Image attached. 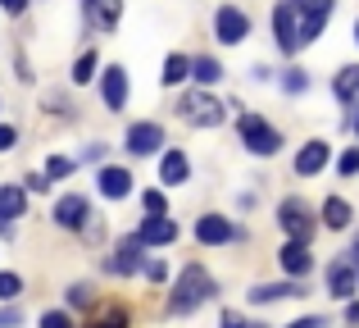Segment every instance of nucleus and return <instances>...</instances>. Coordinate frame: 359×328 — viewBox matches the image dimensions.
Wrapping results in <instances>:
<instances>
[{
    "mask_svg": "<svg viewBox=\"0 0 359 328\" xmlns=\"http://www.w3.org/2000/svg\"><path fill=\"white\" fill-rule=\"evenodd\" d=\"M210 296H214V278L205 274L201 265H187L182 274H177L173 292H168V315H191V310H201Z\"/></svg>",
    "mask_w": 359,
    "mask_h": 328,
    "instance_id": "obj_1",
    "label": "nucleus"
},
{
    "mask_svg": "<svg viewBox=\"0 0 359 328\" xmlns=\"http://www.w3.org/2000/svg\"><path fill=\"white\" fill-rule=\"evenodd\" d=\"M177 114L196 128H219L223 124V105L214 96H205V91H187V96L177 100Z\"/></svg>",
    "mask_w": 359,
    "mask_h": 328,
    "instance_id": "obj_2",
    "label": "nucleus"
},
{
    "mask_svg": "<svg viewBox=\"0 0 359 328\" xmlns=\"http://www.w3.org/2000/svg\"><path fill=\"white\" fill-rule=\"evenodd\" d=\"M241 142H245V151H255V155H278L282 133L273 124H264L259 114H241Z\"/></svg>",
    "mask_w": 359,
    "mask_h": 328,
    "instance_id": "obj_3",
    "label": "nucleus"
},
{
    "mask_svg": "<svg viewBox=\"0 0 359 328\" xmlns=\"http://www.w3.org/2000/svg\"><path fill=\"white\" fill-rule=\"evenodd\" d=\"M278 223L287 228L291 242H309L314 237V214H309V205L300 201V196H287V201L278 205Z\"/></svg>",
    "mask_w": 359,
    "mask_h": 328,
    "instance_id": "obj_4",
    "label": "nucleus"
},
{
    "mask_svg": "<svg viewBox=\"0 0 359 328\" xmlns=\"http://www.w3.org/2000/svg\"><path fill=\"white\" fill-rule=\"evenodd\" d=\"M291 9H296V18H300V46H309L323 32L327 14H332V0H291Z\"/></svg>",
    "mask_w": 359,
    "mask_h": 328,
    "instance_id": "obj_5",
    "label": "nucleus"
},
{
    "mask_svg": "<svg viewBox=\"0 0 359 328\" xmlns=\"http://www.w3.org/2000/svg\"><path fill=\"white\" fill-rule=\"evenodd\" d=\"M273 37H278L282 55L300 51V18H296V9H291V0H282V5L273 9Z\"/></svg>",
    "mask_w": 359,
    "mask_h": 328,
    "instance_id": "obj_6",
    "label": "nucleus"
},
{
    "mask_svg": "<svg viewBox=\"0 0 359 328\" xmlns=\"http://www.w3.org/2000/svg\"><path fill=\"white\" fill-rule=\"evenodd\" d=\"M214 32H219L223 46H241L245 37H250V18H245L237 5H223L219 14H214Z\"/></svg>",
    "mask_w": 359,
    "mask_h": 328,
    "instance_id": "obj_7",
    "label": "nucleus"
},
{
    "mask_svg": "<svg viewBox=\"0 0 359 328\" xmlns=\"http://www.w3.org/2000/svg\"><path fill=\"white\" fill-rule=\"evenodd\" d=\"M87 219H91V205H87V196H78V192H69V196H60L55 201V223L60 228H87Z\"/></svg>",
    "mask_w": 359,
    "mask_h": 328,
    "instance_id": "obj_8",
    "label": "nucleus"
},
{
    "mask_svg": "<svg viewBox=\"0 0 359 328\" xmlns=\"http://www.w3.org/2000/svg\"><path fill=\"white\" fill-rule=\"evenodd\" d=\"M82 14L96 32H114L123 18V0H82Z\"/></svg>",
    "mask_w": 359,
    "mask_h": 328,
    "instance_id": "obj_9",
    "label": "nucleus"
},
{
    "mask_svg": "<svg viewBox=\"0 0 359 328\" xmlns=\"http://www.w3.org/2000/svg\"><path fill=\"white\" fill-rule=\"evenodd\" d=\"M123 146H128L132 155H150V151H159V146H164V128L150 124V119H146V124H132Z\"/></svg>",
    "mask_w": 359,
    "mask_h": 328,
    "instance_id": "obj_10",
    "label": "nucleus"
},
{
    "mask_svg": "<svg viewBox=\"0 0 359 328\" xmlns=\"http://www.w3.org/2000/svg\"><path fill=\"white\" fill-rule=\"evenodd\" d=\"M237 237V228H232L223 214H201L196 219V242H205V247H223V242Z\"/></svg>",
    "mask_w": 359,
    "mask_h": 328,
    "instance_id": "obj_11",
    "label": "nucleus"
},
{
    "mask_svg": "<svg viewBox=\"0 0 359 328\" xmlns=\"http://www.w3.org/2000/svg\"><path fill=\"white\" fill-rule=\"evenodd\" d=\"M105 269H109V274H118V278L146 269V265H141V242H137V237H123L118 247H114V256L105 260Z\"/></svg>",
    "mask_w": 359,
    "mask_h": 328,
    "instance_id": "obj_12",
    "label": "nucleus"
},
{
    "mask_svg": "<svg viewBox=\"0 0 359 328\" xmlns=\"http://www.w3.org/2000/svg\"><path fill=\"white\" fill-rule=\"evenodd\" d=\"M173 237H177V223L164 219V214H146V223H141V232H137L141 247H168Z\"/></svg>",
    "mask_w": 359,
    "mask_h": 328,
    "instance_id": "obj_13",
    "label": "nucleus"
},
{
    "mask_svg": "<svg viewBox=\"0 0 359 328\" xmlns=\"http://www.w3.org/2000/svg\"><path fill=\"white\" fill-rule=\"evenodd\" d=\"M100 100H105L109 110L128 105V73H123L118 64H114V69H105V78H100Z\"/></svg>",
    "mask_w": 359,
    "mask_h": 328,
    "instance_id": "obj_14",
    "label": "nucleus"
},
{
    "mask_svg": "<svg viewBox=\"0 0 359 328\" xmlns=\"http://www.w3.org/2000/svg\"><path fill=\"white\" fill-rule=\"evenodd\" d=\"M359 287V274H355V265L351 260H337L332 269H327V292L337 296V301H346V296H351Z\"/></svg>",
    "mask_w": 359,
    "mask_h": 328,
    "instance_id": "obj_15",
    "label": "nucleus"
},
{
    "mask_svg": "<svg viewBox=\"0 0 359 328\" xmlns=\"http://www.w3.org/2000/svg\"><path fill=\"white\" fill-rule=\"evenodd\" d=\"M96 183H100V196H109V201H123V196L132 192V173H128V169H118V164H105Z\"/></svg>",
    "mask_w": 359,
    "mask_h": 328,
    "instance_id": "obj_16",
    "label": "nucleus"
},
{
    "mask_svg": "<svg viewBox=\"0 0 359 328\" xmlns=\"http://www.w3.org/2000/svg\"><path fill=\"white\" fill-rule=\"evenodd\" d=\"M187 178H191V160H187V151H164V160H159V183L182 187Z\"/></svg>",
    "mask_w": 359,
    "mask_h": 328,
    "instance_id": "obj_17",
    "label": "nucleus"
},
{
    "mask_svg": "<svg viewBox=\"0 0 359 328\" xmlns=\"http://www.w3.org/2000/svg\"><path fill=\"white\" fill-rule=\"evenodd\" d=\"M282 269H287L291 278H305L309 269H314V256H309L305 242H287V247H282Z\"/></svg>",
    "mask_w": 359,
    "mask_h": 328,
    "instance_id": "obj_18",
    "label": "nucleus"
},
{
    "mask_svg": "<svg viewBox=\"0 0 359 328\" xmlns=\"http://www.w3.org/2000/svg\"><path fill=\"white\" fill-rule=\"evenodd\" d=\"M323 164H327V142H309V146H300V155H296V173H300V178H314Z\"/></svg>",
    "mask_w": 359,
    "mask_h": 328,
    "instance_id": "obj_19",
    "label": "nucleus"
},
{
    "mask_svg": "<svg viewBox=\"0 0 359 328\" xmlns=\"http://www.w3.org/2000/svg\"><path fill=\"white\" fill-rule=\"evenodd\" d=\"M332 91H337V100H341V105H355L359 110V64H346V69L337 73Z\"/></svg>",
    "mask_w": 359,
    "mask_h": 328,
    "instance_id": "obj_20",
    "label": "nucleus"
},
{
    "mask_svg": "<svg viewBox=\"0 0 359 328\" xmlns=\"http://www.w3.org/2000/svg\"><path fill=\"white\" fill-rule=\"evenodd\" d=\"M282 296H305V287H300V283H259V287H250V301L255 306L282 301Z\"/></svg>",
    "mask_w": 359,
    "mask_h": 328,
    "instance_id": "obj_21",
    "label": "nucleus"
},
{
    "mask_svg": "<svg viewBox=\"0 0 359 328\" xmlns=\"http://www.w3.org/2000/svg\"><path fill=\"white\" fill-rule=\"evenodd\" d=\"M159 78H164V87H177L182 78H191V60H187V55H168Z\"/></svg>",
    "mask_w": 359,
    "mask_h": 328,
    "instance_id": "obj_22",
    "label": "nucleus"
},
{
    "mask_svg": "<svg viewBox=\"0 0 359 328\" xmlns=\"http://www.w3.org/2000/svg\"><path fill=\"white\" fill-rule=\"evenodd\" d=\"M323 223L327 228H346V223H351V205H346L341 196H327L323 201Z\"/></svg>",
    "mask_w": 359,
    "mask_h": 328,
    "instance_id": "obj_23",
    "label": "nucleus"
},
{
    "mask_svg": "<svg viewBox=\"0 0 359 328\" xmlns=\"http://www.w3.org/2000/svg\"><path fill=\"white\" fill-rule=\"evenodd\" d=\"M191 78L201 82V87H210V82H219V78H223L219 60H210V55H196V60H191Z\"/></svg>",
    "mask_w": 359,
    "mask_h": 328,
    "instance_id": "obj_24",
    "label": "nucleus"
},
{
    "mask_svg": "<svg viewBox=\"0 0 359 328\" xmlns=\"http://www.w3.org/2000/svg\"><path fill=\"white\" fill-rule=\"evenodd\" d=\"M87 328H128V310H123V306H100L96 320H91Z\"/></svg>",
    "mask_w": 359,
    "mask_h": 328,
    "instance_id": "obj_25",
    "label": "nucleus"
},
{
    "mask_svg": "<svg viewBox=\"0 0 359 328\" xmlns=\"http://www.w3.org/2000/svg\"><path fill=\"white\" fill-rule=\"evenodd\" d=\"M96 78V51H82L78 64H73V82H91Z\"/></svg>",
    "mask_w": 359,
    "mask_h": 328,
    "instance_id": "obj_26",
    "label": "nucleus"
},
{
    "mask_svg": "<svg viewBox=\"0 0 359 328\" xmlns=\"http://www.w3.org/2000/svg\"><path fill=\"white\" fill-rule=\"evenodd\" d=\"M18 292H23V278L18 274H0V301H14Z\"/></svg>",
    "mask_w": 359,
    "mask_h": 328,
    "instance_id": "obj_27",
    "label": "nucleus"
},
{
    "mask_svg": "<svg viewBox=\"0 0 359 328\" xmlns=\"http://www.w3.org/2000/svg\"><path fill=\"white\" fill-rule=\"evenodd\" d=\"M282 87L296 96V91H305L309 87V78H305V69H287V78H282Z\"/></svg>",
    "mask_w": 359,
    "mask_h": 328,
    "instance_id": "obj_28",
    "label": "nucleus"
},
{
    "mask_svg": "<svg viewBox=\"0 0 359 328\" xmlns=\"http://www.w3.org/2000/svg\"><path fill=\"white\" fill-rule=\"evenodd\" d=\"M64 296H69V306H91V301H96L87 283H73V287H69V292H64Z\"/></svg>",
    "mask_w": 359,
    "mask_h": 328,
    "instance_id": "obj_29",
    "label": "nucleus"
},
{
    "mask_svg": "<svg viewBox=\"0 0 359 328\" xmlns=\"http://www.w3.org/2000/svg\"><path fill=\"white\" fill-rule=\"evenodd\" d=\"M41 328H78V324H73L64 310H46V315H41Z\"/></svg>",
    "mask_w": 359,
    "mask_h": 328,
    "instance_id": "obj_30",
    "label": "nucleus"
},
{
    "mask_svg": "<svg viewBox=\"0 0 359 328\" xmlns=\"http://www.w3.org/2000/svg\"><path fill=\"white\" fill-rule=\"evenodd\" d=\"M73 173V160H64V155H55L50 164H46V178H69Z\"/></svg>",
    "mask_w": 359,
    "mask_h": 328,
    "instance_id": "obj_31",
    "label": "nucleus"
},
{
    "mask_svg": "<svg viewBox=\"0 0 359 328\" xmlns=\"http://www.w3.org/2000/svg\"><path fill=\"white\" fill-rule=\"evenodd\" d=\"M219 328H264V324H250V320H241L237 310H223V320H219Z\"/></svg>",
    "mask_w": 359,
    "mask_h": 328,
    "instance_id": "obj_32",
    "label": "nucleus"
},
{
    "mask_svg": "<svg viewBox=\"0 0 359 328\" xmlns=\"http://www.w3.org/2000/svg\"><path fill=\"white\" fill-rule=\"evenodd\" d=\"M141 205H146V214H164V192H146Z\"/></svg>",
    "mask_w": 359,
    "mask_h": 328,
    "instance_id": "obj_33",
    "label": "nucleus"
},
{
    "mask_svg": "<svg viewBox=\"0 0 359 328\" xmlns=\"http://www.w3.org/2000/svg\"><path fill=\"white\" fill-rule=\"evenodd\" d=\"M337 169H341L346 178H351V173H359V151H346L341 160H337Z\"/></svg>",
    "mask_w": 359,
    "mask_h": 328,
    "instance_id": "obj_34",
    "label": "nucleus"
},
{
    "mask_svg": "<svg viewBox=\"0 0 359 328\" xmlns=\"http://www.w3.org/2000/svg\"><path fill=\"white\" fill-rule=\"evenodd\" d=\"M287 328H327L323 315H305V320H296V324H287Z\"/></svg>",
    "mask_w": 359,
    "mask_h": 328,
    "instance_id": "obj_35",
    "label": "nucleus"
},
{
    "mask_svg": "<svg viewBox=\"0 0 359 328\" xmlns=\"http://www.w3.org/2000/svg\"><path fill=\"white\" fill-rule=\"evenodd\" d=\"M46 187H50V178H46V173H27V192H46Z\"/></svg>",
    "mask_w": 359,
    "mask_h": 328,
    "instance_id": "obj_36",
    "label": "nucleus"
},
{
    "mask_svg": "<svg viewBox=\"0 0 359 328\" xmlns=\"http://www.w3.org/2000/svg\"><path fill=\"white\" fill-rule=\"evenodd\" d=\"M18 142V133H14V128H9V124H0V151H9V146H14Z\"/></svg>",
    "mask_w": 359,
    "mask_h": 328,
    "instance_id": "obj_37",
    "label": "nucleus"
},
{
    "mask_svg": "<svg viewBox=\"0 0 359 328\" xmlns=\"http://www.w3.org/2000/svg\"><path fill=\"white\" fill-rule=\"evenodd\" d=\"M146 274H150V283H164V265H159V260H150Z\"/></svg>",
    "mask_w": 359,
    "mask_h": 328,
    "instance_id": "obj_38",
    "label": "nucleus"
},
{
    "mask_svg": "<svg viewBox=\"0 0 359 328\" xmlns=\"http://www.w3.org/2000/svg\"><path fill=\"white\" fill-rule=\"evenodd\" d=\"M0 9H5V14H23L27 0H0Z\"/></svg>",
    "mask_w": 359,
    "mask_h": 328,
    "instance_id": "obj_39",
    "label": "nucleus"
},
{
    "mask_svg": "<svg viewBox=\"0 0 359 328\" xmlns=\"http://www.w3.org/2000/svg\"><path fill=\"white\" fill-rule=\"evenodd\" d=\"M346 260H351V265H355V274H359V237H355V247H351V256H346Z\"/></svg>",
    "mask_w": 359,
    "mask_h": 328,
    "instance_id": "obj_40",
    "label": "nucleus"
},
{
    "mask_svg": "<svg viewBox=\"0 0 359 328\" xmlns=\"http://www.w3.org/2000/svg\"><path fill=\"white\" fill-rule=\"evenodd\" d=\"M355 41H359V23H355Z\"/></svg>",
    "mask_w": 359,
    "mask_h": 328,
    "instance_id": "obj_41",
    "label": "nucleus"
},
{
    "mask_svg": "<svg viewBox=\"0 0 359 328\" xmlns=\"http://www.w3.org/2000/svg\"><path fill=\"white\" fill-rule=\"evenodd\" d=\"M355 133H359V119H355Z\"/></svg>",
    "mask_w": 359,
    "mask_h": 328,
    "instance_id": "obj_42",
    "label": "nucleus"
}]
</instances>
